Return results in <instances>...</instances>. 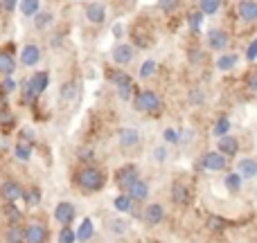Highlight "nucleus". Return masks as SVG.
<instances>
[{"label": "nucleus", "mask_w": 257, "mask_h": 243, "mask_svg": "<svg viewBox=\"0 0 257 243\" xmlns=\"http://www.w3.org/2000/svg\"><path fill=\"white\" fill-rule=\"evenodd\" d=\"M77 182H79V187L86 191H97V189H102V185H104V176L97 169L86 167L77 173Z\"/></svg>", "instance_id": "f257e3e1"}, {"label": "nucleus", "mask_w": 257, "mask_h": 243, "mask_svg": "<svg viewBox=\"0 0 257 243\" xmlns=\"http://www.w3.org/2000/svg\"><path fill=\"white\" fill-rule=\"evenodd\" d=\"M136 108L142 113H156L160 108V97L154 90H142L136 97Z\"/></svg>", "instance_id": "f03ea898"}, {"label": "nucleus", "mask_w": 257, "mask_h": 243, "mask_svg": "<svg viewBox=\"0 0 257 243\" xmlns=\"http://www.w3.org/2000/svg\"><path fill=\"white\" fill-rule=\"evenodd\" d=\"M199 164L210 169V171H221V169H226V155L217 153V151H210V153H205L203 158H201Z\"/></svg>", "instance_id": "7ed1b4c3"}, {"label": "nucleus", "mask_w": 257, "mask_h": 243, "mask_svg": "<svg viewBox=\"0 0 257 243\" xmlns=\"http://www.w3.org/2000/svg\"><path fill=\"white\" fill-rule=\"evenodd\" d=\"M133 54H136V50H133V45H126V43H120L113 48L111 57L113 61L117 63V66H126V63L133 61Z\"/></svg>", "instance_id": "20e7f679"}, {"label": "nucleus", "mask_w": 257, "mask_h": 243, "mask_svg": "<svg viewBox=\"0 0 257 243\" xmlns=\"http://www.w3.org/2000/svg\"><path fill=\"white\" fill-rule=\"evenodd\" d=\"M228 45V34L223 30H210L208 32V48L214 50V52H221V50H226Z\"/></svg>", "instance_id": "39448f33"}, {"label": "nucleus", "mask_w": 257, "mask_h": 243, "mask_svg": "<svg viewBox=\"0 0 257 243\" xmlns=\"http://www.w3.org/2000/svg\"><path fill=\"white\" fill-rule=\"evenodd\" d=\"M237 16L244 18L246 23H253L257 18V3L255 0H241V3L237 5Z\"/></svg>", "instance_id": "423d86ee"}, {"label": "nucleus", "mask_w": 257, "mask_h": 243, "mask_svg": "<svg viewBox=\"0 0 257 243\" xmlns=\"http://www.w3.org/2000/svg\"><path fill=\"white\" fill-rule=\"evenodd\" d=\"M115 180H117V185L126 189V187L131 185L133 180H138V169H136V164H126V167H122L120 171H117Z\"/></svg>", "instance_id": "0eeeda50"}, {"label": "nucleus", "mask_w": 257, "mask_h": 243, "mask_svg": "<svg viewBox=\"0 0 257 243\" xmlns=\"http://www.w3.org/2000/svg\"><path fill=\"white\" fill-rule=\"evenodd\" d=\"M86 18H88L90 23H95V25L104 23V18H106V9H104V5H102V3H90V5H86Z\"/></svg>", "instance_id": "6e6552de"}, {"label": "nucleus", "mask_w": 257, "mask_h": 243, "mask_svg": "<svg viewBox=\"0 0 257 243\" xmlns=\"http://www.w3.org/2000/svg\"><path fill=\"white\" fill-rule=\"evenodd\" d=\"M147 194H149V187H147L145 182L140 180V178H138V180H133L131 185L126 187V196L131 200H145Z\"/></svg>", "instance_id": "1a4fd4ad"}, {"label": "nucleus", "mask_w": 257, "mask_h": 243, "mask_svg": "<svg viewBox=\"0 0 257 243\" xmlns=\"http://www.w3.org/2000/svg\"><path fill=\"white\" fill-rule=\"evenodd\" d=\"M39 59H41V50L36 48V45H25V48L21 50V61H23V66H27V68H32V66H36L39 63Z\"/></svg>", "instance_id": "9d476101"}, {"label": "nucleus", "mask_w": 257, "mask_h": 243, "mask_svg": "<svg viewBox=\"0 0 257 243\" xmlns=\"http://www.w3.org/2000/svg\"><path fill=\"white\" fill-rule=\"evenodd\" d=\"M54 218H57L59 223H63V225H68V223L75 218V207H72V203H59L57 209H54Z\"/></svg>", "instance_id": "9b49d317"}, {"label": "nucleus", "mask_w": 257, "mask_h": 243, "mask_svg": "<svg viewBox=\"0 0 257 243\" xmlns=\"http://www.w3.org/2000/svg\"><path fill=\"white\" fill-rule=\"evenodd\" d=\"M140 142V133L136 128H120V146L122 149H131Z\"/></svg>", "instance_id": "f8f14e48"}, {"label": "nucleus", "mask_w": 257, "mask_h": 243, "mask_svg": "<svg viewBox=\"0 0 257 243\" xmlns=\"http://www.w3.org/2000/svg\"><path fill=\"white\" fill-rule=\"evenodd\" d=\"M0 194L5 196V200H18L23 196V191H21V187H18V182H14V180H7V182H3V187H0Z\"/></svg>", "instance_id": "ddd939ff"}, {"label": "nucleus", "mask_w": 257, "mask_h": 243, "mask_svg": "<svg viewBox=\"0 0 257 243\" xmlns=\"http://www.w3.org/2000/svg\"><path fill=\"white\" fill-rule=\"evenodd\" d=\"M25 243H45V227L43 225H30L25 230Z\"/></svg>", "instance_id": "4468645a"}, {"label": "nucleus", "mask_w": 257, "mask_h": 243, "mask_svg": "<svg viewBox=\"0 0 257 243\" xmlns=\"http://www.w3.org/2000/svg\"><path fill=\"white\" fill-rule=\"evenodd\" d=\"M16 70V61L9 52H0V75L3 77H12Z\"/></svg>", "instance_id": "2eb2a0df"}, {"label": "nucleus", "mask_w": 257, "mask_h": 243, "mask_svg": "<svg viewBox=\"0 0 257 243\" xmlns=\"http://www.w3.org/2000/svg\"><path fill=\"white\" fill-rule=\"evenodd\" d=\"M48 81H50V75H48V72H36V75H32L30 86H32V90H34L36 95H41L45 88H48Z\"/></svg>", "instance_id": "dca6fc26"}, {"label": "nucleus", "mask_w": 257, "mask_h": 243, "mask_svg": "<svg viewBox=\"0 0 257 243\" xmlns=\"http://www.w3.org/2000/svg\"><path fill=\"white\" fill-rule=\"evenodd\" d=\"M219 153L221 155H235L237 149H239V144H237L235 137H228V135H221L219 137Z\"/></svg>", "instance_id": "f3484780"}, {"label": "nucleus", "mask_w": 257, "mask_h": 243, "mask_svg": "<svg viewBox=\"0 0 257 243\" xmlns=\"http://www.w3.org/2000/svg\"><path fill=\"white\" fill-rule=\"evenodd\" d=\"M163 207H160L158 203H151L149 207H147V212H145V218H147V223L149 225H158L160 221H163Z\"/></svg>", "instance_id": "a211bd4d"}, {"label": "nucleus", "mask_w": 257, "mask_h": 243, "mask_svg": "<svg viewBox=\"0 0 257 243\" xmlns=\"http://www.w3.org/2000/svg\"><path fill=\"white\" fill-rule=\"evenodd\" d=\"M237 167H239V176L241 178H253L255 173H257V162L255 160H250V158H246V160H239V164H237Z\"/></svg>", "instance_id": "6ab92c4d"}, {"label": "nucleus", "mask_w": 257, "mask_h": 243, "mask_svg": "<svg viewBox=\"0 0 257 243\" xmlns=\"http://www.w3.org/2000/svg\"><path fill=\"white\" fill-rule=\"evenodd\" d=\"M172 198H174V203H176V205H185L187 200H190V191H187L185 185L176 182V185H174V189H172Z\"/></svg>", "instance_id": "aec40b11"}, {"label": "nucleus", "mask_w": 257, "mask_h": 243, "mask_svg": "<svg viewBox=\"0 0 257 243\" xmlns=\"http://www.w3.org/2000/svg\"><path fill=\"white\" fill-rule=\"evenodd\" d=\"M221 5H223V0H201L199 12L205 14V16H212V14H217L221 9Z\"/></svg>", "instance_id": "412c9836"}, {"label": "nucleus", "mask_w": 257, "mask_h": 243, "mask_svg": "<svg viewBox=\"0 0 257 243\" xmlns=\"http://www.w3.org/2000/svg\"><path fill=\"white\" fill-rule=\"evenodd\" d=\"M90 236H93V223H90V218H84L79 225V230L75 232V239L77 241H88Z\"/></svg>", "instance_id": "4be33fe9"}, {"label": "nucleus", "mask_w": 257, "mask_h": 243, "mask_svg": "<svg viewBox=\"0 0 257 243\" xmlns=\"http://www.w3.org/2000/svg\"><path fill=\"white\" fill-rule=\"evenodd\" d=\"M7 243H25V230L12 223V227L7 230Z\"/></svg>", "instance_id": "5701e85b"}, {"label": "nucleus", "mask_w": 257, "mask_h": 243, "mask_svg": "<svg viewBox=\"0 0 257 243\" xmlns=\"http://www.w3.org/2000/svg\"><path fill=\"white\" fill-rule=\"evenodd\" d=\"M18 7H21L23 16H34L41 9V3L39 0H23V3H18Z\"/></svg>", "instance_id": "b1692460"}, {"label": "nucleus", "mask_w": 257, "mask_h": 243, "mask_svg": "<svg viewBox=\"0 0 257 243\" xmlns=\"http://www.w3.org/2000/svg\"><path fill=\"white\" fill-rule=\"evenodd\" d=\"M50 23H52V14L41 12V9L34 14V27H36V30H45Z\"/></svg>", "instance_id": "393cba45"}, {"label": "nucleus", "mask_w": 257, "mask_h": 243, "mask_svg": "<svg viewBox=\"0 0 257 243\" xmlns=\"http://www.w3.org/2000/svg\"><path fill=\"white\" fill-rule=\"evenodd\" d=\"M235 63H237V54H223V57L217 61V68L221 72H228L235 68Z\"/></svg>", "instance_id": "a878e982"}, {"label": "nucleus", "mask_w": 257, "mask_h": 243, "mask_svg": "<svg viewBox=\"0 0 257 243\" xmlns=\"http://www.w3.org/2000/svg\"><path fill=\"white\" fill-rule=\"evenodd\" d=\"M36 97H39V95H36L34 90H32L30 81H25V84H23V97H21V102L25 104V106H32V104L36 102Z\"/></svg>", "instance_id": "bb28decb"}, {"label": "nucleus", "mask_w": 257, "mask_h": 243, "mask_svg": "<svg viewBox=\"0 0 257 243\" xmlns=\"http://www.w3.org/2000/svg\"><path fill=\"white\" fill-rule=\"evenodd\" d=\"M61 97H63V102H72V99L77 97V84L75 81H68V84L61 86Z\"/></svg>", "instance_id": "cd10ccee"}, {"label": "nucleus", "mask_w": 257, "mask_h": 243, "mask_svg": "<svg viewBox=\"0 0 257 243\" xmlns=\"http://www.w3.org/2000/svg\"><path fill=\"white\" fill-rule=\"evenodd\" d=\"M3 212H5V216H7L12 223L21 221V216H23V214L18 212L16 207H14V203H12V200H7V203H5V209H3Z\"/></svg>", "instance_id": "c85d7f7f"}, {"label": "nucleus", "mask_w": 257, "mask_h": 243, "mask_svg": "<svg viewBox=\"0 0 257 243\" xmlns=\"http://www.w3.org/2000/svg\"><path fill=\"white\" fill-rule=\"evenodd\" d=\"M154 72H156V61H154V59H147V61L140 66V77H142V79H149Z\"/></svg>", "instance_id": "c756f323"}, {"label": "nucleus", "mask_w": 257, "mask_h": 243, "mask_svg": "<svg viewBox=\"0 0 257 243\" xmlns=\"http://www.w3.org/2000/svg\"><path fill=\"white\" fill-rule=\"evenodd\" d=\"M108 230L115 232V234H124V232L128 230V223L122 221V218H113V221L108 223Z\"/></svg>", "instance_id": "7c9ffc66"}, {"label": "nucleus", "mask_w": 257, "mask_h": 243, "mask_svg": "<svg viewBox=\"0 0 257 243\" xmlns=\"http://www.w3.org/2000/svg\"><path fill=\"white\" fill-rule=\"evenodd\" d=\"M108 79H111L115 86H120V84H131V75H126V72H120V70L111 72V75H108Z\"/></svg>", "instance_id": "2f4dec72"}, {"label": "nucleus", "mask_w": 257, "mask_h": 243, "mask_svg": "<svg viewBox=\"0 0 257 243\" xmlns=\"http://www.w3.org/2000/svg\"><path fill=\"white\" fill-rule=\"evenodd\" d=\"M228 131H230V122H228L226 117H221V120H217V124H214V135H217V137L228 135Z\"/></svg>", "instance_id": "473e14b6"}, {"label": "nucleus", "mask_w": 257, "mask_h": 243, "mask_svg": "<svg viewBox=\"0 0 257 243\" xmlns=\"http://www.w3.org/2000/svg\"><path fill=\"white\" fill-rule=\"evenodd\" d=\"M241 180H244V178H241L239 173H230V176L226 178V187H228L230 191H237V189L241 187Z\"/></svg>", "instance_id": "72a5a7b5"}, {"label": "nucleus", "mask_w": 257, "mask_h": 243, "mask_svg": "<svg viewBox=\"0 0 257 243\" xmlns=\"http://www.w3.org/2000/svg\"><path fill=\"white\" fill-rule=\"evenodd\" d=\"M30 155H32L30 144H27V142H21V144L16 146V158L18 160H30Z\"/></svg>", "instance_id": "f704fd0d"}, {"label": "nucleus", "mask_w": 257, "mask_h": 243, "mask_svg": "<svg viewBox=\"0 0 257 243\" xmlns=\"http://www.w3.org/2000/svg\"><path fill=\"white\" fill-rule=\"evenodd\" d=\"M115 207L120 209V212H131V198H128L126 194L117 196V198H115Z\"/></svg>", "instance_id": "c9c22d12"}, {"label": "nucleus", "mask_w": 257, "mask_h": 243, "mask_svg": "<svg viewBox=\"0 0 257 243\" xmlns=\"http://www.w3.org/2000/svg\"><path fill=\"white\" fill-rule=\"evenodd\" d=\"M190 27H192V32H199L201 30V23H203V14L201 12H194V14H190Z\"/></svg>", "instance_id": "e433bc0d"}, {"label": "nucleus", "mask_w": 257, "mask_h": 243, "mask_svg": "<svg viewBox=\"0 0 257 243\" xmlns=\"http://www.w3.org/2000/svg\"><path fill=\"white\" fill-rule=\"evenodd\" d=\"M117 95H120V99H131V95H133V81L131 84H120L117 86Z\"/></svg>", "instance_id": "4c0bfd02"}, {"label": "nucleus", "mask_w": 257, "mask_h": 243, "mask_svg": "<svg viewBox=\"0 0 257 243\" xmlns=\"http://www.w3.org/2000/svg\"><path fill=\"white\" fill-rule=\"evenodd\" d=\"M9 124H14V115L9 108H0V126H9Z\"/></svg>", "instance_id": "58836bf2"}, {"label": "nucleus", "mask_w": 257, "mask_h": 243, "mask_svg": "<svg viewBox=\"0 0 257 243\" xmlns=\"http://www.w3.org/2000/svg\"><path fill=\"white\" fill-rule=\"evenodd\" d=\"M59 243H75V232L70 227H63L61 234H59Z\"/></svg>", "instance_id": "ea45409f"}, {"label": "nucleus", "mask_w": 257, "mask_h": 243, "mask_svg": "<svg viewBox=\"0 0 257 243\" xmlns=\"http://www.w3.org/2000/svg\"><path fill=\"white\" fill-rule=\"evenodd\" d=\"M18 7V0H0V9H3V12H14V9Z\"/></svg>", "instance_id": "a19ab883"}, {"label": "nucleus", "mask_w": 257, "mask_h": 243, "mask_svg": "<svg viewBox=\"0 0 257 243\" xmlns=\"http://www.w3.org/2000/svg\"><path fill=\"white\" fill-rule=\"evenodd\" d=\"M246 59H248L250 63H253L255 59H257V41H253V43L248 45V50H246Z\"/></svg>", "instance_id": "79ce46f5"}, {"label": "nucleus", "mask_w": 257, "mask_h": 243, "mask_svg": "<svg viewBox=\"0 0 257 243\" xmlns=\"http://www.w3.org/2000/svg\"><path fill=\"white\" fill-rule=\"evenodd\" d=\"M27 200H30V205H39V203H41V191L34 187V189L27 194Z\"/></svg>", "instance_id": "37998d69"}, {"label": "nucleus", "mask_w": 257, "mask_h": 243, "mask_svg": "<svg viewBox=\"0 0 257 243\" xmlns=\"http://www.w3.org/2000/svg\"><path fill=\"white\" fill-rule=\"evenodd\" d=\"M158 7L163 9V12H172V9L176 7V0H158Z\"/></svg>", "instance_id": "c03bdc74"}, {"label": "nucleus", "mask_w": 257, "mask_h": 243, "mask_svg": "<svg viewBox=\"0 0 257 243\" xmlns=\"http://www.w3.org/2000/svg\"><path fill=\"white\" fill-rule=\"evenodd\" d=\"M163 137H165V142H176L178 140V133L174 131V128H167V131L163 133Z\"/></svg>", "instance_id": "a18cd8bd"}, {"label": "nucleus", "mask_w": 257, "mask_h": 243, "mask_svg": "<svg viewBox=\"0 0 257 243\" xmlns=\"http://www.w3.org/2000/svg\"><path fill=\"white\" fill-rule=\"evenodd\" d=\"M0 88H3V93H14V88H16V84H14V81L9 79V77H5V84L0 86Z\"/></svg>", "instance_id": "49530a36"}, {"label": "nucleus", "mask_w": 257, "mask_h": 243, "mask_svg": "<svg viewBox=\"0 0 257 243\" xmlns=\"http://www.w3.org/2000/svg\"><path fill=\"white\" fill-rule=\"evenodd\" d=\"M212 230H219V227H223V218H219V216H212L210 218V223H208Z\"/></svg>", "instance_id": "de8ad7c7"}, {"label": "nucleus", "mask_w": 257, "mask_h": 243, "mask_svg": "<svg viewBox=\"0 0 257 243\" xmlns=\"http://www.w3.org/2000/svg\"><path fill=\"white\" fill-rule=\"evenodd\" d=\"M90 158H93V151L90 149H79V160H86V162H88Z\"/></svg>", "instance_id": "09e8293b"}, {"label": "nucleus", "mask_w": 257, "mask_h": 243, "mask_svg": "<svg viewBox=\"0 0 257 243\" xmlns=\"http://www.w3.org/2000/svg\"><path fill=\"white\" fill-rule=\"evenodd\" d=\"M248 88L257 90V75H248Z\"/></svg>", "instance_id": "8fccbe9b"}, {"label": "nucleus", "mask_w": 257, "mask_h": 243, "mask_svg": "<svg viewBox=\"0 0 257 243\" xmlns=\"http://www.w3.org/2000/svg\"><path fill=\"white\" fill-rule=\"evenodd\" d=\"M190 57H192V63H199L201 59H203V57H201V52H199V50H192V52H190Z\"/></svg>", "instance_id": "3c124183"}, {"label": "nucleus", "mask_w": 257, "mask_h": 243, "mask_svg": "<svg viewBox=\"0 0 257 243\" xmlns=\"http://www.w3.org/2000/svg\"><path fill=\"white\" fill-rule=\"evenodd\" d=\"M156 158H158V160H165V158H167V153H165L163 146H160V149H156Z\"/></svg>", "instance_id": "603ef678"}, {"label": "nucleus", "mask_w": 257, "mask_h": 243, "mask_svg": "<svg viewBox=\"0 0 257 243\" xmlns=\"http://www.w3.org/2000/svg\"><path fill=\"white\" fill-rule=\"evenodd\" d=\"M21 137H25L27 142H32V137H34V135H32V128H25V133H23Z\"/></svg>", "instance_id": "864d4df0"}, {"label": "nucleus", "mask_w": 257, "mask_h": 243, "mask_svg": "<svg viewBox=\"0 0 257 243\" xmlns=\"http://www.w3.org/2000/svg\"><path fill=\"white\" fill-rule=\"evenodd\" d=\"M0 95H5V93H3V88H0Z\"/></svg>", "instance_id": "5fc2aeb1"}]
</instances>
